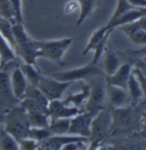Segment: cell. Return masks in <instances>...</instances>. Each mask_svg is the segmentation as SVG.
Returning <instances> with one entry per match:
<instances>
[{
  "mask_svg": "<svg viewBox=\"0 0 146 150\" xmlns=\"http://www.w3.org/2000/svg\"><path fill=\"white\" fill-rule=\"evenodd\" d=\"M3 126L17 142L28 137L30 125L27 112L20 105H16L4 113Z\"/></svg>",
  "mask_w": 146,
  "mask_h": 150,
  "instance_id": "cell-1",
  "label": "cell"
},
{
  "mask_svg": "<svg viewBox=\"0 0 146 150\" xmlns=\"http://www.w3.org/2000/svg\"><path fill=\"white\" fill-rule=\"evenodd\" d=\"M126 90L131 100V105L133 106L138 105L139 103H141L142 100H145V86L136 77L133 71L127 81Z\"/></svg>",
  "mask_w": 146,
  "mask_h": 150,
  "instance_id": "cell-17",
  "label": "cell"
},
{
  "mask_svg": "<svg viewBox=\"0 0 146 150\" xmlns=\"http://www.w3.org/2000/svg\"><path fill=\"white\" fill-rule=\"evenodd\" d=\"M125 35L137 45L145 46L146 44V16L119 28Z\"/></svg>",
  "mask_w": 146,
  "mask_h": 150,
  "instance_id": "cell-11",
  "label": "cell"
},
{
  "mask_svg": "<svg viewBox=\"0 0 146 150\" xmlns=\"http://www.w3.org/2000/svg\"><path fill=\"white\" fill-rule=\"evenodd\" d=\"M126 1L135 8L146 9V0H126Z\"/></svg>",
  "mask_w": 146,
  "mask_h": 150,
  "instance_id": "cell-36",
  "label": "cell"
},
{
  "mask_svg": "<svg viewBox=\"0 0 146 150\" xmlns=\"http://www.w3.org/2000/svg\"><path fill=\"white\" fill-rule=\"evenodd\" d=\"M146 16V9H142V8H133L128 11L125 12L121 16H120L118 18H116L112 23H107L105 26L107 28L114 30L115 28L127 24V23L134 22L136 20H138L139 18L145 16Z\"/></svg>",
  "mask_w": 146,
  "mask_h": 150,
  "instance_id": "cell-18",
  "label": "cell"
},
{
  "mask_svg": "<svg viewBox=\"0 0 146 150\" xmlns=\"http://www.w3.org/2000/svg\"><path fill=\"white\" fill-rule=\"evenodd\" d=\"M0 16L7 19L12 24L17 23L10 0H0Z\"/></svg>",
  "mask_w": 146,
  "mask_h": 150,
  "instance_id": "cell-30",
  "label": "cell"
},
{
  "mask_svg": "<svg viewBox=\"0 0 146 150\" xmlns=\"http://www.w3.org/2000/svg\"><path fill=\"white\" fill-rule=\"evenodd\" d=\"M19 149L22 150H35L38 149L39 142L30 137L23 138L18 142Z\"/></svg>",
  "mask_w": 146,
  "mask_h": 150,
  "instance_id": "cell-33",
  "label": "cell"
},
{
  "mask_svg": "<svg viewBox=\"0 0 146 150\" xmlns=\"http://www.w3.org/2000/svg\"><path fill=\"white\" fill-rule=\"evenodd\" d=\"M133 69V64L131 62H126L121 64L119 69L113 75L105 76L106 84L117 86V87L126 89L127 81H128L129 76L132 73Z\"/></svg>",
  "mask_w": 146,
  "mask_h": 150,
  "instance_id": "cell-15",
  "label": "cell"
},
{
  "mask_svg": "<svg viewBox=\"0 0 146 150\" xmlns=\"http://www.w3.org/2000/svg\"><path fill=\"white\" fill-rule=\"evenodd\" d=\"M71 118H56L50 119L48 129L52 135H66L68 132Z\"/></svg>",
  "mask_w": 146,
  "mask_h": 150,
  "instance_id": "cell-24",
  "label": "cell"
},
{
  "mask_svg": "<svg viewBox=\"0 0 146 150\" xmlns=\"http://www.w3.org/2000/svg\"><path fill=\"white\" fill-rule=\"evenodd\" d=\"M104 76L103 71L99 66L98 64H95L91 62L88 64L74 69H68L62 72H57L51 75L52 77L61 81H88L93 77Z\"/></svg>",
  "mask_w": 146,
  "mask_h": 150,
  "instance_id": "cell-4",
  "label": "cell"
},
{
  "mask_svg": "<svg viewBox=\"0 0 146 150\" xmlns=\"http://www.w3.org/2000/svg\"><path fill=\"white\" fill-rule=\"evenodd\" d=\"M52 134L48 128L41 127H30L28 137L34 139L36 142H40L45 139L51 137Z\"/></svg>",
  "mask_w": 146,
  "mask_h": 150,
  "instance_id": "cell-31",
  "label": "cell"
},
{
  "mask_svg": "<svg viewBox=\"0 0 146 150\" xmlns=\"http://www.w3.org/2000/svg\"><path fill=\"white\" fill-rule=\"evenodd\" d=\"M14 52L19 58H22L24 63L37 66V58L40 57V50L38 45V41L33 40L31 37L28 39L15 43L13 47Z\"/></svg>",
  "mask_w": 146,
  "mask_h": 150,
  "instance_id": "cell-8",
  "label": "cell"
},
{
  "mask_svg": "<svg viewBox=\"0 0 146 150\" xmlns=\"http://www.w3.org/2000/svg\"><path fill=\"white\" fill-rule=\"evenodd\" d=\"M19 67L22 69L25 77L27 78L28 84L33 85V86H37L42 76L39 69L37 66H34L33 64H26V63L22 64Z\"/></svg>",
  "mask_w": 146,
  "mask_h": 150,
  "instance_id": "cell-23",
  "label": "cell"
},
{
  "mask_svg": "<svg viewBox=\"0 0 146 150\" xmlns=\"http://www.w3.org/2000/svg\"><path fill=\"white\" fill-rule=\"evenodd\" d=\"M19 105L27 112H47L48 105L43 104L31 98L24 97L20 100Z\"/></svg>",
  "mask_w": 146,
  "mask_h": 150,
  "instance_id": "cell-25",
  "label": "cell"
},
{
  "mask_svg": "<svg viewBox=\"0 0 146 150\" xmlns=\"http://www.w3.org/2000/svg\"><path fill=\"white\" fill-rule=\"evenodd\" d=\"M40 50V57L45 58L60 66H64L63 57L68 47L71 46L73 39L64 38L53 40H37Z\"/></svg>",
  "mask_w": 146,
  "mask_h": 150,
  "instance_id": "cell-3",
  "label": "cell"
},
{
  "mask_svg": "<svg viewBox=\"0 0 146 150\" xmlns=\"http://www.w3.org/2000/svg\"><path fill=\"white\" fill-rule=\"evenodd\" d=\"M112 125L111 110L104 107L93 117L91 124L90 137H88V149H97L107 137Z\"/></svg>",
  "mask_w": 146,
  "mask_h": 150,
  "instance_id": "cell-2",
  "label": "cell"
},
{
  "mask_svg": "<svg viewBox=\"0 0 146 150\" xmlns=\"http://www.w3.org/2000/svg\"><path fill=\"white\" fill-rule=\"evenodd\" d=\"M30 127L48 128L50 117L47 112H27Z\"/></svg>",
  "mask_w": 146,
  "mask_h": 150,
  "instance_id": "cell-28",
  "label": "cell"
},
{
  "mask_svg": "<svg viewBox=\"0 0 146 150\" xmlns=\"http://www.w3.org/2000/svg\"><path fill=\"white\" fill-rule=\"evenodd\" d=\"M10 82L15 97L19 100H22L28 87V81L19 66L12 70L10 75Z\"/></svg>",
  "mask_w": 146,
  "mask_h": 150,
  "instance_id": "cell-16",
  "label": "cell"
},
{
  "mask_svg": "<svg viewBox=\"0 0 146 150\" xmlns=\"http://www.w3.org/2000/svg\"><path fill=\"white\" fill-rule=\"evenodd\" d=\"M104 53L102 71L104 76H111L121 66V58L117 53L111 50H105Z\"/></svg>",
  "mask_w": 146,
  "mask_h": 150,
  "instance_id": "cell-20",
  "label": "cell"
},
{
  "mask_svg": "<svg viewBox=\"0 0 146 150\" xmlns=\"http://www.w3.org/2000/svg\"><path fill=\"white\" fill-rule=\"evenodd\" d=\"M0 34L13 48L15 46V39L12 30V23L2 16H0Z\"/></svg>",
  "mask_w": 146,
  "mask_h": 150,
  "instance_id": "cell-29",
  "label": "cell"
},
{
  "mask_svg": "<svg viewBox=\"0 0 146 150\" xmlns=\"http://www.w3.org/2000/svg\"><path fill=\"white\" fill-rule=\"evenodd\" d=\"M79 6V16L76 26H80L92 13L97 0H76Z\"/></svg>",
  "mask_w": 146,
  "mask_h": 150,
  "instance_id": "cell-26",
  "label": "cell"
},
{
  "mask_svg": "<svg viewBox=\"0 0 146 150\" xmlns=\"http://www.w3.org/2000/svg\"><path fill=\"white\" fill-rule=\"evenodd\" d=\"M16 60V55L9 42L0 34V69H4L7 64Z\"/></svg>",
  "mask_w": 146,
  "mask_h": 150,
  "instance_id": "cell-21",
  "label": "cell"
},
{
  "mask_svg": "<svg viewBox=\"0 0 146 150\" xmlns=\"http://www.w3.org/2000/svg\"><path fill=\"white\" fill-rule=\"evenodd\" d=\"M89 93H90V83L87 81L82 85V88H81L80 92L69 93L62 101L67 105H71V106H75V107L80 108V106L82 105H85L86 101L87 100Z\"/></svg>",
  "mask_w": 146,
  "mask_h": 150,
  "instance_id": "cell-19",
  "label": "cell"
},
{
  "mask_svg": "<svg viewBox=\"0 0 146 150\" xmlns=\"http://www.w3.org/2000/svg\"><path fill=\"white\" fill-rule=\"evenodd\" d=\"M0 149L17 150L19 149L18 142L9 134L3 126H0Z\"/></svg>",
  "mask_w": 146,
  "mask_h": 150,
  "instance_id": "cell-27",
  "label": "cell"
},
{
  "mask_svg": "<svg viewBox=\"0 0 146 150\" xmlns=\"http://www.w3.org/2000/svg\"><path fill=\"white\" fill-rule=\"evenodd\" d=\"M76 141H88V138L74 135H52L49 138L39 142L38 149L61 150L64 145Z\"/></svg>",
  "mask_w": 146,
  "mask_h": 150,
  "instance_id": "cell-13",
  "label": "cell"
},
{
  "mask_svg": "<svg viewBox=\"0 0 146 150\" xmlns=\"http://www.w3.org/2000/svg\"><path fill=\"white\" fill-rule=\"evenodd\" d=\"M24 97L34 99L35 100H38V101L45 105H48V103H49L48 100L45 98L43 93L39 89V88L37 86H33V85L28 84V87H27L22 98H24Z\"/></svg>",
  "mask_w": 146,
  "mask_h": 150,
  "instance_id": "cell-32",
  "label": "cell"
},
{
  "mask_svg": "<svg viewBox=\"0 0 146 150\" xmlns=\"http://www.w3.org/2000/svg\"><path fill=\"white\" fill-rule=\"evenodd\" d=\"M113 32V30L111 29H109L106 28V26H103V27H101L99 28L98 29H97L92 35L91 36L90 40L87 43L86 46L85 47L84 51L82 52V54L83 55H86L87 53H89L90 52H92L94 51V49L96 48V46H98L101 40L108 35H110Z\"/></svg>",
  "mask_w": 146,
  "mask_h": 150,
  "instance_id": "cell-22",
  "label": "cell"
},
{
  "mask_svg": "<svg viewBox=\"0 0 146 150\" xmlns=\"http://www.w3.org/2000/svg\"><path fill=\"white\" fill-rule=\"evenodd\" d=\"M71 81H61L52 76H41L37 87L43 93L48 101L62 100L64 93L72 85Z\"/></svg>",
  "mask_w": 146,
  "mask_h": 150,
  "instance_id": "cell-6",
  "label": "cell"
},
{
  "mask_svg": "<svg viewBox=\"0 0 146 150\" xmlns=\"http://www.w3.org/2000/svg\"><path fill=\"white\" fill-rule=\"evenodd\" d=\"M79 8V4H78V2L76 0L68 1L64 6V12L66 14H71V13H74Z\"/></svg>",
  "mask_w": 146,
  "mask_h": 150,
  "instance_id": "cell-35",
  "label": "cell"
},
{
  "mask_svg": "<svg viewBox=\"0 0 146 150\" xmlns=\"http://www.w3.org/2000/svg\"><path fill=\"white\" fill-rule=\"evenodd\" d=\"M102 76H99L91 78L88 81L90 83V93L87 100L85 103V110L89 112H98L101 109L104 108V103L106 101V88L107 84L104 80L101 79Z\"/></svg>",
  "mask_w": 146,
  "mask_h": 150,
  "instance_id": "cell-5",
  "label": "cell"
},
{
  "mask_svg": "<svg viewBox=\"0 0 146 150\" xmlns=\"http://www.w3.org/2000/svg\"><path fill=\"white\" fill-rule=\"evenodd\" d=\"M12 8L15 12V19L17 23H23L22 16V0H10Z\"/></svg>",
  "mask_w": 146,
  "mask_h": 150,
  "instance_id": "cell-34",
  "label": "cell"
},
{
  "mask_svg": "<svg viewBox=\"0 0 146 150\" xmlns=\"http://www.w3.org/2000/svg\"><path fill=\"white\" fill-rule=\"evenodd\" d=\"M84 111L85 109L67 105L61 100L49 101L47 106V113L51 120L56 118H72Z\"/></svg>",
  "mask_w": 146,
  "mask_h": 150,
  "instance_id": "cell-12",
  "label": "cell"
},
{
  "mask_svg": "<svg viewBox=\"0 0 146 150\" xmlns=\"http://www.w3.org/2000/svg\"><path fill=\"white\" fill-rule=\"evenodd\" d=\"M112 125L111 129H132L138 123L137 118L140 115L138 114L133 105H128L120 108H113Z\"/></svg>",
  "mask_w": 146,
  "mask_h": 150,
  "instance_id": "cell-7",
  "label": "cell"
},
{
  "mask_svg": "<svg viewBox=\"0 0 146 150\" xmlns=\"http://www.w3.org/2000/svg\"><path fill=\"white\" fill-rule=\"evenodd\" d=\"M106 93L112 109L131 105V100L126 88L107 84Z\"/></svg>",
  "mask_w": 146,
  "mask_h": 150,
  "instance_id": "cell-14",
  "label": "cell"
},
{
  "mask_svg": "<svg viewBox=\"0 0 146 150\" xmlns=\"http://www.w3.org/2000/svg\"><path fill=\"white\" fill-rule=\"evenodd\" d=\"M19 101L12 92L10 75L4 69H0V112L4 113Z\"/></svg>",
  "mask_w": 146,
  "mask_h": 150,
  "instance_id": "cell-9",
  "label": "cell"
},
{
  "mask_svg": "<svg viewBox=\"0 0 146 150\" xmlns=\"http://www.w3.org/2000/svg\"><path fill=\"white\" fill-rule=\"evenodd\" d=\"M4 123V113L0 112V126L3 125Z\"/></svg>",
  "mask_w": 146,
  "mask_h": 150,
  "instance_id": "cell-37",
  "label": "cell"
},
{
  "mask_svg": "<svg viewBox=\"0 0 146 150\" xmlns=\"http://www.w3.org/2000/svg\"><path fill=\"white\" fill-rule=\"evenodd\" d=\"M96 112L84 111L71 118L70 126L67 134L88 138L90 137L91 124Z\"/></svg>",
  "mask_w": 146,
  "mask_h": 150,
  "instance_id": "cell-10",
  "label": "cell"
}]
</instances>
